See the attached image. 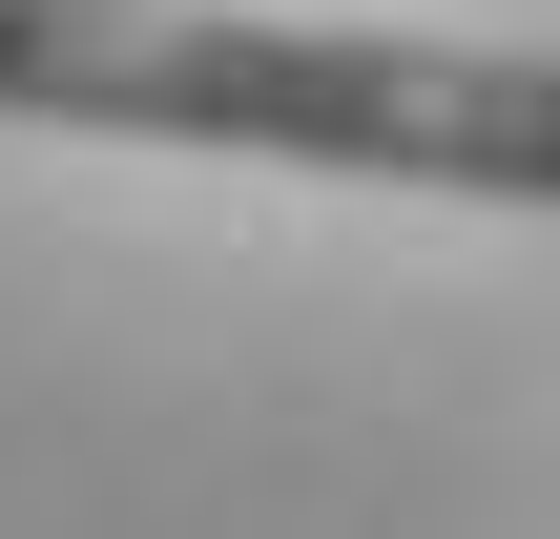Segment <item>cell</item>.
<instances>
[{"label": "cell", "instance_id": "cell-1", "mask_svg": "<svg viewBox=\"0 0 560 539\" xmlns=\"http://www.w3.org/2000/svg\"><path fill=\"white\" fill-rule=\"evenodd\" d=\"M0 125L62 145H229L436 208H560V62L395 42V21H249V0H0Z\"/></svg>", "mask_w": 560, "mask_h": 539}]
</instances>
